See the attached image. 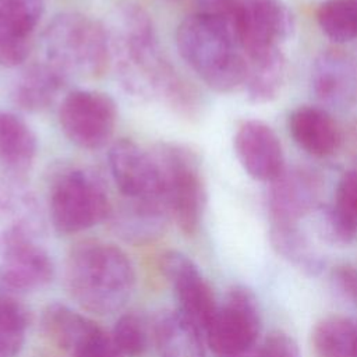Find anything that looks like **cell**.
Listing matches in <instances>:
<instances>
[{"mask_svg": "<svg viewBox=\"0 0 357 357\" xmlns=\"http://www.w3.org/2000/svg\"><path fill=\"white\" fill-rule=\"evenodd\" d=\"M107 32L112 63L127 92L141 99H163L181 113L194 107V93L165 60L153 22L139 4H119Z\"/></svg>", "mask_w": 357, "mask_h": 357, "instance_id": "6da1fadb", "label": "cell"}, {"mask_svg": "<svg viewBox=\"0 0 357 357\" xmlns=\"http://www.w3.org/2000/svg\"><path fill=\"white\" fill-rule=\"evenodd\" d=\"M66 278L73 298L96 314L120 310L128 301L135 282L132 264L124 251L102 241L75 247L68 257Z\"/></svg>", "mask_w": 357, "mask_h": 357, "instance_id": "7a4b0ae2", "label": "cell"}, {"mask_svg": "<svg viewBox=\"0 0 357 357\" xmlns=\"http://www.w3.org/2000/svg\"><path fill=\"white\" fill-rule=\"evenodd\" d=\"M181 59L213 91L230 92L245 84L248 61L237 39L213 18L194 13L176 31Z\"/></svg>", "mask_w": 357, "mask_h": 357, "instance_id": "3957f363", "label": "cell"}, {"mask_svg": "<svg viewBox=\"0 0 357 357\" xmlns=\"http://www.w3.org/2000/svg\"><path fill=\"white\" fill-rule=\"evenodd\" d=\"M43 46L46 61L64 74L96 77L112 63L107 28L78 13L56 15L43 33Z\"/></svg>", "mask_w": 357, "mask_h": 357, "instance_id": "277c9868", "label": "cell"}, {"mask_svg": "<svg viewBox=\"0 0 357 357\" xmlns=\"http://www.w3.org/2000/svg\"><path fill=\"white\" fill-rule=\"evenodd\" d=\"M162 181V199L181 231L192 234L202 219L205 187L197 156L187 148L163 144L152 151Z\"/></svg>", "mask_w": 357, "mask_h": 357, "instance_id": "5b68a950", "label": "cell"}, {"mask_svg": "<svg viewBox=\"0 0 357 357\" xmlns=\"http://www.w3.org/2000/svg\"><path fill=\"white\" fill-rule=\"evenodd\" d=\"M110 204L102 180L92 172L71 169L57 177L50 195V216L60 233L86 230L107 218Z\"/></svg>", "mask_w": 357, "mask_h": 357, "instance_id": "8992f818", "label": "cell"}, {"mask_svg": "<svg viewBox=\"0 0 357 357\" xmlns=\"http://www.w3.org/2000/svg\"><path fill=\"white\" fill-rule=\"evenodd\" d=\"M116 120L114 100L99 91H73L59 109V123L64 135L84 149L105 146L113 135Z\"/></svg>", "mask_w": 357, "mask_h": 357, "instance_id": "52a82bcc", "label": "cell"}, {"mask_svg": "<svg viewBox=\"0 0 357 357\" xmlns=\"http://www.w3.org/2000/svg\"><path fill=\"white\" fill-rule=\"evenodd\" d=\"M261 331V317L254 294L245 287H234L208 324L205 332L209 347L222 357H240L255 343Z\"/></svg>", "mask_w": 357, "mask_h": 357, "instance_id": "ba28073f", "label": "cell"}, {"mask_svg": "<svg viewBox=\"0 0 357 357\" xmlns=\"http://www.w3.org/2000/svg\"><path fill=\"white\" fill-rule=\"evenodd\" d=\"M293 28L291 13L282 0H241L238 40L247 61L280 49Z\"/></svg>", "mask_w": 357, "mask_h": 357, "instance_id": "9c48e42d", "label": "cell"}, {"mask_svg": "<svg viewBox=\"0 0 357 357\" xmlns=\"http://www.w3.org/2000/svg\"><path fill=\"white\" fill-rule=\"evenodd\" d=\"M109 167L120 192L128 199H162L156 159L130 139H119L109 149Z\"/></svg>", "mask_w": 357, "mask_h": 357, "instance_id": "30bf717a", "label": "cell"}, {"mask_svg": "<svg viewBox=\"0 0 357 357\" xmlns=\"http://www.w3.org/2000/svg\"><path fill=\"white\" fill-rule=\"evenodd\" d=\"M160 262L163 275L177 294L180 311L199 329L205 331L218 310L212 289L195 264L184 254L169 251L162 257Z\"/></svg>", "mask_w": 357, "mask_h": 357, "instance_id": "8fae6325", "label": "cell"}, {"mask_svg": "<svg viewBox=\"0 0 357 357\" xmlns=\"http://www.w3.org/2000/svg\"><path fill=\"white\" fill-rule=\"evenodd\" d=\"M234 152L255 180L272 183L284 172V158L275 131L259 120L243 121L234 135Z\"/></svg>", "mask_w": 357, "mask_h": 357, "instance_id": "7c38bea8", "label": "cell"}, {"mask_svg": "<svg viewBox=\"0 0 357 357\" xmlns=\"http://www.w3.org/2000/svg\"><path fill=\"white\" fill-rule=\"evenodd\" d=\"M311 89L325 105L353 106L357 103V60L340 49L322 52L312 66Z\"/></svg>", "mask_w": 357, "mask_h": 357, "instance_id": "4fadbf2b", "label": "cell"}, {"mask_svg": "<svg viewBox=\"0 0 357 357\" xmlns=\"http://www.w3.org/2000/svg\"><path fill=\"white\" fill-rule=\"evenodd\" d=\"M321 194V180L314 172L293 169L272 181L269 211L273 225H297L312 212Z\"/></svg>", "mask_w": 357, "mask_h": 357, "instance_id": "5bb4252c", "label": "cell"}, {"mask_svg": "<svg viewBox=\"0 0 357 357\" xmlns=\"http://www.w3.org/2000/svg\"><path fill=\"white\" fill-rule=\"evenodd\" d=\"M52 275L53 265L46 251L20 233H14L4 254V280L15 289L33 290L45 286Z\"/></svg>", "mask_w": 357, "mask_h": 357, "instance_id": "9a60e30c", "label": "cell"}, {"mask_svg": "<svg viewBox=\"0 0 357 357\" xmlns=\"http://www.w3.org/2000/svg\"><path fill=\"white\" fill-rule=\"evenodd\" d=\"M289 132L307 153L325 158L340 144V132L332 116L317 106H300L289 116Z\"/></svg>", "mask_w": 357, "mask_h": 357, "instance_id": "2e32d148", "label": "cell"}, {"mask_svg": "<svg viewBox=\"0 0 357 357\" xmlns=\"http://www.w3.org/2000/svg\"><path fill=\"white\" fill-rule=\"evenodd\" d=\"M199 328L181 311L160 312L155 342L160 357H205Z\"/></svg>", "mask_w": 357, "mask_h": 357, "instance_id": "e0dca14e", "label": "cell"}, {"mask_svg": "<svg viewBox=\"0 0 357 357\" xmlns=\"http://www.w3.org/2000/svg\"><path fill=\"white\" fill-rule=\"evenodd\" d=\"M67 74L49 61L28 67L17 79L13 91L15 105L26 112H39L53 103L63 88Z\"/></svg>", "mask_w": 357, "mask_h": 357, "instance_id": "ac0fdd59", "label": "cell"}, {"mask_svg": "<svg viewBox=\"0 0 357 357\" xmlns=\"http://www.w3.org/2000/svg\"><path fill=\"white\" fill-rule=\"evenodd\" d=\"M38 144L31 127L13 113L0 112V167L26 172L36 156Z\"/></svg>", "mask_w": 357, "mask_h": 357, "instance_id": "d6986e66", "label": "cell"}, {"mask_svg": "<svg viewBox=\"0 0 357 357\" xmlns=\"http://www.w3.org/2000/svg\"><path fill=\"white\" fill-rule=\"evenodd\" d=\"M42 324L50 340L68 354L98 328L89 318L57 303L43 311Z\"/></svg>", "mask_w": 357, "mask_h": 357, "instance_id": "ffe728a7", "label": "cell"}, {"mask_svg": "<svg viewBox=\"0 0 357 357\" xmlns=\"http://www.w3.org/2000/svg\"><path fill=\"white\" fill-rule=\"evenodd\" d=\"M286 78V59L280 49L248 61L245 79L247 93L252 102L264 103L275 99Z\"/></svg>", "mask_w": 357, "mask_h": 357, "instance_id": "44dd1931", "label": "cell"}, {"mask_svg": "<svg viewBox=\"0 0 357 357\" xmlns=\"http://www.w3.org/2000/svg\"><path fill=\"white\" fill-rule=\"evenodd\" d=\"M271 243L279 255L303 272L317 275L322 271L324 259L297 225H272Z\"/></svg>", "mask_w": 357, "mask_h": 357, "instance_id": "7402d4cb", "label": "cell"}, {"mask_svg": "<svg viewBox=\"0 0 357 357\" xmlns=\"http://www.w3.org/2000/svg\"><path fill=\"white\" fill-rule=\"evenodd\" d=\"M357 325L344 317H326L312 331V344L319 357H353Z\"/></svg>", "mask_w": 357, "mask_h": 357, "instance_id": "603a6c76", "label": "cell"}, {"mask_svg": "<svg viewBox=\"0 0 357 357\" xmlns=\"http://www.w3.org/2000/svg\"><path fill=\"white\" fill-rule=\"evenodd\" d=\"M321 31L336 43L357 39V0H325L317 10Z\"/></svg>", "mask_w": 357, "mask_h": 357, "instance_id": "cb8c5ba5", "label": "cell"}, {"mask_svg": "<svg viewBox=\"0 0 357 357\" xmlns=\"http://www.w3.org/2000/svg\"><path fill=\"white\" fill-rule=\"evenodd\" d=\"M26 333L25 310L10 298H0V357H17Z\"/></svg>", "mask_w": 357, "mask_h": 357, "instance_id": "d4e9b609", "label": "cell"}, {"mask_svg": "<svg viewBox=\"0 0 357 357\" xmlns=\"http://www.w3.org/2000/svg\"><path fill=\"white\" fill-rule=\"evenodd\" d=\"M45 11L43 0H0V24L31 36Z\"/></svg>", "mask_w": 357, "mask_h": 357, "instance_id": "484cf974", "label": "cell"}, {"mask_svg": "<svg viewBox=\"0 0 357 357\" xmlns=\"http://www.w3.org/2000/svg\"><path fill=\"white\" fill-rule=\"evenodd\" d=\"M112 340L123 357H139L148 347V333L137 314L121 315L113 328Z\"/></svg>", "mask_w": 357, "mask_h": 357, "instance_id": "4316f807", "label": "cell"}, {"mask_svg": "<svg viewBox=\"0 0 357 357\" xmlns=\"http://www.w3.org/2000/svg\"><path fill=\"white\" fill-rule=\"evenodd\" d=\"M337 216L357 234V169L342 174L332 205Z\"/></svg>", "mask_w": 357, "mask_h": 357, "instance_id": "83f0119b", "label": "cell"}, {"mask_svg": "<svg viewBox=\"0 0 357 357\" xmlns=\"http://www.w3.org/2000/svg\"><path fill=\"white\" fill-rule=\"evenodd\" d=\"M318 236L332 245H346L356 237V233L337 216L332 206L322 208L317 218Z\"/></svg>", "mask_w": 357, "mask_h": 357, "instance_id": "f1b7e54d", "label": "cell"}, {"mask_svg": "<svg viewBox=\"0 0 357 357\" xmlns=\"http://www.w3.org/2000/svg\"><path fill=\"white\" fill-rule=\"evenodd\" d=\"M29 54V36L0 24V66L15 67Z\"/></svg>", "mask_w": 357, "mask_h": 357, "instance_id": "f546056e", "label": "cell"}, {"mask_svg": "<svg viewBox=\"0 0 357 357\" xmlns=\"http://www.w3.org/2000/svg\"><path fill=\"white\" fill-rule=\"evenodd\" d=\"M71 357H123L114 346L112 336L106 335L99 326L81 343L78 344Z\"/></svg>", "mask_w": 357, "mask_h": 357, "instance_id": "4dcf8cb0", "label": "cell"}, {"mask_svg": "<svg viewBox=\"0 0 357 357\" xmlns=\"http://www.w3.org/2000/svg\"><path fill=\"white\" fill-rule=\"evenodd\" d=\"M255 357H300V350L291 336L276 331L265 337Z\"/></svg>", "mask_w": 357, "mask_h": 357, "instance_id": "1f68e13d", "label": "cell"}, {"mask_svg": "<svg viewBox=\"0 0 357 357\" xmlns=\"http://www.w3.org/2000/svg\"><path fill=\"white\" fill-rule=\"evenodd\" d=\"M331 278L335 290L343 298L357 304V268L349 264L337 265L332 271Z\"/></svg>", "mask_w": 357, "mask_h": 357, "instance_id": "d6a6232c", "label": "cell"}, {"mask_svg": "<svg viewBox=\"0 0 357 357\" xmlns=\"http://www.w3.org/2000/svg\"><path fill=\"white\" fill-rule=\"evenodd\" d=\"M353 357H357V343H356V349H354V356Z\"/></svg>", "mask_w": 357, "mask_h": 357, "instance_id": "836d02e7", "label": "cell"}]
</instances>
